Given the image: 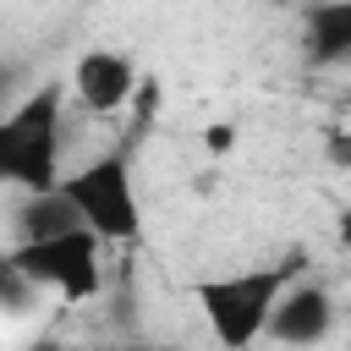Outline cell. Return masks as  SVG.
<instances>
[{"instance_id": "obj_1", "label": "cell", "mask_w": 351, "mask_h": 351, "mask_svg": "<svg viewBox=\"0 0 351 351\" xmlns=\"http://www.w3.org/2000/svg\"><path fill=\"white\" fill-rule=\"evenodd\" d=\"M60 126H66V82L33 88L0 121V176L22 192H55L60 176Z\"/></svg>"}, {"instance_id": "obj_2", "label": "cell", "mask_w": 351, "mask_h": 351, "mask_svg": "<svg viewBox=\"0 0 351 351\" xmlns=\"http://www.w3.org/2000/svg\"><path fill=\"white\" fill-rule=\"evenodd\" d=\"M291 285V263H269V269H241V274H214L197 285V307L208 335L225 351H252L269 335V318L280 307Z\"/></svg>"}, {"instance_id": "obj_3", "label": "cell", "mask_w": 351, "mask_h": 351, "mask_svg": "<svg viewBox=\"0 0 351 351\" xmlns=\"http://www.w3.org/2000/svg\"><path fill=\"white\" fill-rule=\"evenodd\" d=\"M27 285L55 291L60 302H88L104 285V236L88 225H71L60 236H38V241H16L5 258Z\"/></svg>"}, {"instance_id": "obj_4", "label": "cell", "mask_w": 351, "mask_h": 351, "mask_svg": "<svg viewBox=\"0 0 351 351\" xmlns=\"http://www.w3.org/2000/svg\"><path fill=\"white\" fill-rule=\"evenodd\" d=\"M66 197L77 203L82 225L99 230L104 241H132L143 230V203H137V186H132V159L126 148H110L88 165H77L66 181Z\"/></svg>"}, {"instance_id": "obj_5", "label": "cell", "mask_w": 351, "mask_h": 351, "mask_svg": "<svg viewBox=\"0 0 351 351\" xmlns=\"http://www.w3.org/2000/svg\"><path fill=\"white\" fill-rule=\"evenodd\" d=\"M132 88H137V60L121 55V49H88L71 66V93L93 115H115L132 99Z\"/></svg>"}, {"instance_id": "obj_6", "label": "cell", "mask_w": 351, "mask_h": 351, "mask_svg": "<svg viewBox=\"0 0 351 351\" xmlns=\"http://www.w3.org/2000/svg\"><path fill=\"white\" fill-rule=\"evenodd\" d=\"M335 324V296L324 285H285L274 318H269V340L280 346H318Z\"/></svg>"}, {"instance_id": "obj_7", "label": "cell", "mask_w": 351, "mask_h": 351, "mask_svg": "<svg viewBox=\"0 0 351 351\" xmlns=\"http://www.w3.org/2000/svg\"><path fill=\"white\" fill-rule=\"evenodd\" d=\"M307 60L313 66L351 60V0H318V5H307Z\"/></svg>"}, {"instance_id": "obj_8", "label": "cell", "mask_w": 351, "mask_h": 351, "mask_svg": "<svg viewBox=\"0 0 351 351\" xmlns=\"http://www.w3.org/2000/svg\"><path fill=\"white\" fill-rule=\"evenodd\" d=\"M71 225H82V214H77V203L66 197V186H55V192H27L22 208H16V241L60 236V230H71Z\"/></svg>"}, {"instance_id": "obj_9", "label": "cell", "mask_w": 351, "mask_h": 351, "mask_svg": "<svg viewBox=\"0 0 351 351\" xmlns=\"http://www.w3.org/2000/svg\"><path fill=\"white\" fill-rule=\"evenodd\" d=\"M203 143H208V154H230V148H236V126H225V121H219V126H208V132H203Z\"/></svg>"}, {"instance_id": "obj_10", "label": "cell", "mask_w": 351, "mask_h": 351, "mask_svg": "<svg viewBox=\"0 0 351 351\" xmlns=\"http://www.w3.org/2000/svg\"><path fill=\"white\" fill-rule=\"evenodd\" d=\"M329 159L335 165H351V132H335L329 137Z\"/></svg>"}, {"instance_id": "obj_11", "label": "cell", "mask_w": 351, "mask_h": 351, "mask_svg": "<svg viewBox=\"0 0 351 351\" xmlns=\"http://www.w3.org/2000/svg\"><path fill=\"white\" fill-rule=\"evenodd\" d=\"M340 236H346V241H351V208H346V214H340Z\"/></svg>"}]
</instances>
